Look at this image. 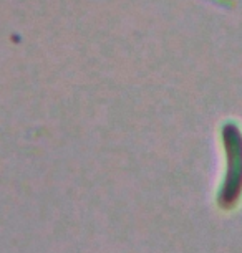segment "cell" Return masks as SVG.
<instances>
[{"mask_svg":"<svg viewBox=\"0 0 242 253\" xmlns=\"http://www.w3.org/2000/svg\"><path fill=\"white\" fill-rule=\"evenodd\" d=\"M227 157V172L221 190L222 202H234L242 192V131L234 123H226L222 127Z\"/></svg>","mask_w":242,"mask_h":253,"instance_id":"obj_1","label":"cell"}]
</instances>
